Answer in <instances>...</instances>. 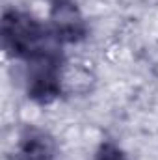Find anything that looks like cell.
<instances>
[{
	"instance_id": "obj_1",
	"label": "cell",
	"mask_w": 158,
	"mask_h": 160,
	"mask_svg": "<svg viewBox=\"0 0 158 160\" xmlns=\"http://www.w3.org/2000/svg\"><path fill=\"white\" fill-rule=\"evenodd\" d=\"M2 43L4 48L17 56L30 60L43 52L56 50L50 34L32 15L17 9L4 11L2 17Z\"/></svg>"
},
{
	"instance_id": "obj_2",
	"label": "cell",
	"mask_w": 158,
	"mask_h": 160,
	"mask_svg": "<svg viewBox=\"0 0 158 160\" xmlns=\"http://www.w3.org/2000/svg\"><path fill=\"white\" fill-rule=\"evenodd\" d=\"M28 62L26 89L28 97L39 102H50L60 93V60L56 50L43 52Z\"/></svg>"
},
{
	"instance_id": "obj_3",
	"label": "cell",
	"mask_w": 158,
	"mask_h": 160,
	"mask_svg": "<svg viewBox=\"0 0 158 160\" xmlns=\"http://www.w3.org/2000/svg\"><path fill=\"white\" fill-rule=\"evenodd\" d=\"M56 38L62 41H78L86 34V22L77 4L71 0H56L50 11Z\"/></svg>"
},
{
	"instance_id": "obj_4",
	"label": "cell",
	"mask_w": 158,
	"mask_h": 160,
	"mask_svg": "<svg viewBox=\"0 0 158 160\" xmlns=\"http://www.w3.org/2000/svg\"><path fill=\"white\" fill-rule=\"evenodd\" d=\"M19 160H56V143L52 136L41 128L28 127L22 130L17 147Z\"/></svg>"
},
{
	"instance_id": "obj_5",
	"label": "cell",
	"mask_w": 158,
	"mask_h": 160,
	"mask_svg": "<svg viewBox=\"0 0 158 160\" xmlns=\"http://www.w3.org/2000/svg\"><path fill=\"white\" fill-rule=\"evenodd\" d=\"M93 160H126V157L123 155V151L119 149L117 145H114V143H102Z\"/></svg>"
}]
</instances>
